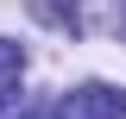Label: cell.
I'll return each mask as SVG.
<instances>
[{"instance_id":"obj_1","label":"cell","mask_w":126,"mask_h":119,"mask_svg":"<svg viewBox=\"0 0 126 119\" xmlns=\"http://www.w3.org/2000/svg\"><path fill=\"white\" fill-rule=\"evenodd\" d=\"M57 119H126V94L107 88V82H82V88L63 94Z\"/></svg>"},{"instance_id":"obj_2","label":"cell","mask_w":126,"mask_h":119,"mask_svg":"<svg viewBox=\"0 0 126 119\" xmlns=\"http://www.w3.org/2000/svg\"><path fill=\"white\" fill-rule=\"evenodd\" d=\"M19 75H25V50H19L13 38H0V100L19 94Z\"/></svg>"}]
</instances>
